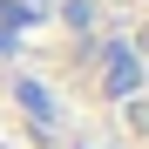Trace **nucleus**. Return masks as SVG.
I'll use <instances>...</instances> for the list:
<instances>
[{
    "instance_id": "7ed1b4c3",
    "label": "nucleus",
    "mask_w": 149,
    "mask_h": 149,
    "mask_svg": "<svg viewBox=\"0 0 149 149\" xmlns=\"http://www.w3.org/2000/svg\"><path fill=\"white\" fill-rule=\"evenodd\" d=\"M20 102H27V109H34L41 122H47V115H54V102H47V88H34V81H20Z\"/></svg>"
},
{
    "instance_id": "39448f33",
    "label": "nucleus",
    "mask_w": 149,
    "mask_h": 149,
    "mask_svg": "<svg viewBox=\"0 0 149 149\" xmlns=\"http://www.w3.org/2000/svg\"><path fill=\"white\" fill-rule=\"evenodd\" d=\"M7 47H14V34H7V27H0V54H7Z\"/></svg>"
},
{
    "instance_id": "f03ea898",
    "label": "nucleus",
    "mask_w": 149,
    "mask_h": 149,
    "mask_svg": "<svg viewBox=\"0 0 149 149\" xmlns=\"http://www.w3.org/2000/svg\"><path fill=\"white\" fill-rule=\"evenodd\" d=\"M0 27H7V34H20V27H41V14L27 7V0H0Z\"/></svg>"
},
{
    "instance_id": "f257e3e1",
    "label": "nucleus",
    "mask_w": 149,
    "mask_h": 149,
    "mask_svg": "<svg viewBox=\"0 0 149 149\" xmlns=\"http://www.w3.org/2000/svg\"><path fill=\"white\" fill-rule=\"evenodd\" d=\"M102 88H109V95H136V88H142V61H136V47H122V41L102 47Z\"/></svg>"
},
{
    "instance_id": "20e7f679",
    "label": "nucleus",
    "mask_w": 149,
    "mask_h": 149,
    "mask_svg": "<svg viewBox=\"0 0 149 149\" xmlns=\"http://www.w3.org/2000/svg\"><path fill=\"white\" fill-rule=\"evenodd\" d=\"M61 14H68V27H95V0H68Z\"/></svg>"
}]
</instances>
